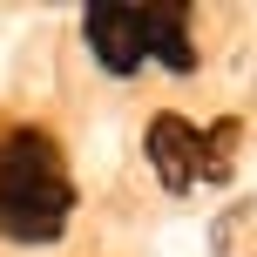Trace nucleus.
Returning <instances> with one entry per match:
<instances>
[{
    "instance_id": "obj_1",
    "label": "nucleus",
    "mask_w": 257,
    "mask_h": 257,
    "mask_svg": "<svg viewBox=\"0 0 257 257\" xmlns=\"http://www.w3.org/2000/svg\"><path fill=\"white\" fill-rule=\"evenodd\" d=\"M75 217V183L41 128H0V237L14 244H54Z\"/></svg>"
},
{
    "instance_id": "obj_2",
    "label": "nucleus",
    "mask_w": 257,
    "mask_h": 257,
    "mask_svg": "<svg viewBox=\"0 0 257 257\" xmlns=\"http://www.w3.org/2000/svg\"><path fill=\"white\" fill-rule=\"evenodd\" d=\"M81 34H88V54L108 68V75H136V68L149 61V41H142V7H115V0H102V7L81 14Z\"/></svg>"
},
{
    "instance_id": "obj_3",
    "label": "nucleus",
    "mask_w": 257,
    "mask_h": 257,
    "mask_svg": "<svg viewBox=\"0 0 257 257\" xmlns=\"http://www.w3.org/2000/svg\"><path fill=\"white\" fill-rule=\"evenodd\" d=\"M149 169L163 176V190L203 183V128H190L183 115H156L149 122Z\"/></svg>"
},
{
    "instance_id": "obj_4",
    "label": "nucleus",
    "mask_w": 257,
    "mask_h": 257,
    "mask_svg": "<svg viewBox=\"0 0 257 257\" xmlns=\"http://www.w3.org/2000/svg\"><path fill=\"white\" fill-rule=\"evenodd\" d=\"M142 41H149V54H156L163 68H176V75H190V68H196L190 14H183V7H142Z\"/></svg>"
},
{
    "instance_id": "obj_5",
    "label": "nucleus",
    "mask_w": 257,
    "mask_h": 257,
    "mask_svg": "<svg viewBox=\"0 0 257 257\" xmlns=\"http://www.w3.org/2000/svg\"><path fill=\"white\" fill-rule=\"evenodd\" d=\"M237 136H244L237 122H217V128H203V176H210V183H223V176L237 169Z\"/></svg>"
}]
</instances>
